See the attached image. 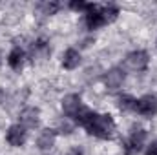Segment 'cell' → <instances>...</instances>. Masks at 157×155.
Instances as JSON below:
<instances>
[{"label":"cell","instance_id":"6da1fadb","mask_svg":"<svg viewBox=\"0 0 157 155\" xmlns=\"http://www.w3.org/2000/svg\"><path fill=\"white\" fill-rule=\"evenodd\" d=\"M88 133L99 137V139H112L115 133V122L110 115H95L93 120L86 126Z\"/></svg>","mask_w":157,"mask_h":155},{"label":"cell","instance_id":"7a4b0ae2","mask_svg":"<svg viewBox=\"0 0 157 155\" xmlns=\"http://www.w3.org/2000/svg\"><path fill=\"white\" fill-rule=\"evenodd\" d=\"M148 53L146 51H132L128 57H126V60H124V64H126V68L128 70H132V71H143L146 66H148Z\"/></svg>","mask_w":157,"mask_h":155},{"label":"cell","instance_id":"3957f363","mask_svg":"<svg viewBox=\"0 0 157 155\" xmlns=\"http://www.w3.org/2000/svg\"><path fill=\"white\" fill-rule=\"evenodd\" d=\"M135 110H137V113H141V115L144 117H152L157 113V99L154 95H144V97H141L137 102H135Z\"/></svg>","mask_w":157,"mask_h":155},{"label":"cell","instance_id":"277c9868","mask_svg":"<svg viewBox=\"0 0 157 155\" xmlns=\"http://www.w3.org/2000/svg\"><path fill=\"white\" fill-rule=\"evenodd\" d=\"M144 139H146V131H144V130H137V131H133V135H132L130 141L126 142V155L139 153V150H141L143 144H144Z\"/></svg>","mask_w":157,"mask_h":155},{"label":"cell","instance_id":"5b68a950","mask_svg":"<svg viewBox=\"0 0 157 155\" xmlns=\"http://www.w3.org/2000/svg\"><path fill=\"white\" fill-rule=\"evenodd\" d=\"M80 108H82V104H80V97L75 95V93L66 95V97L62 99V110H64V113H66L68 117H75Z\"/></svg>","mask_w":157,"mask_h":155},{"label":"cell","instance_id":"8992f818","mask_svg":"<svg viewBox=\"0 0 157 155\" xmlns=\"http://www.w3.org/2000/svg\"><path fill=\"white\" fill-rule=\"evenodd\" d=\"M7 142L11 146H22L26 142V130L20 124H15L7 130Z\"/></svg>","mask_w":157,"mask_h":155},{"label":"cell","instance_id":"52a82bcc","mask_svg":"<svg viewBox=\"0 0 157 155\" xmlns=\"http://www.w3.org/2000/svg\"><path fill=\"white\" fill-rule=\"evenodd\" d=\"M122 80H124V71H122L121 68H113V70H110V71L106 73V78H104L108 89H117L119 86L122 84Z\"/></svg>","mask_w":157,"mask_h":155},{"label":"cell","instance_id":"ba28073f","mask_svg":"<svg viewBox=\"0 0 157 155\" xmlns=\"http://www.w3.org/2000/svg\"><path fill=\"white\" fill-rule=\"evenodd\" d=\"M106 22H104V18H102V15H101V9L97 7V6H93V9H90L88 11V15H86V26L90 28V29H97V28H101V26H104Z\"/></svg>","mask_w":157,"mask_h":155},{"label":"cell","instance_id":"9c48e42d","mask_svg":"<svg viewBox=\"0 0 157 155\" xmlns=\"http://www.w3.org/2000/svg\"><path fill=\"white\" fill-rule=\"evenodd\" d=\"M39 115H40V112L37 108H26L20 113V120L28 128H37L39 126Z\"/></svg>","mask_w":157,"mask_h":155},{"label":"cell","instance_id":"30bf717a","mask_svg":"<svg viewBox=\"0 0 157 155\" xmlns=\"http://www.w3.org/2000/svg\"><path fill=\"white\" fill-rule=\"evenodd\" d=\"M55 142V130H44L37 139V146L40 150H49Z\"/></svg>","mask_w":157,"mask_h":155},{"label":"cell","instance_id":"8fae6325","mask_svg":"<svg viewBox=\"0 0 157 155\" xmlns=\"http://www.w3.org/2000/svg\"><path fill=\"white\" fill-rule=\"evenodd\" d=\"M78 62H80V55H78L77 49H68L62 57V66L66 70H75L78 66Z\"/></svg>","mask_w":157,"mask_h":155},{"label":"cell","instance_id":"7c38bea8","mask_svg":"<svg viewBox=\"0 0 157 155\" xmlns=\"http://www.w3.org/2000/svg\"><path fill=\"white\" fill-rule=\"evenodd\" d=\"M7 62H9V66H11L15 71H20V70H22V64H24V51H22L20 47L11 49Z\"/></svg>","mask_w":157,"mask_h":155},{"label":"cell","instance_id":"4fadbf2b","mask_svg":"<svg viewBox=\"0 0 157 155\" xmlns=\"http://www.w3.org/2000/svg\"><path fill=\"white\" fill-rule=\"evenodd\" d=\"M99 9H101V15H102V18H104L106 24H108V22H113V20L117 18V15H119V7L113 6V4L102 6V7H99Z\"/></svg>","mask_w":157,"mask_h":155},{"label":"cell","instance_id":"5bb4252c","mask_svg":"<svg viewBox=\"0 0 157 155\" xmlns=\"http://www.w3.org/2000/svg\"><path fill=\"white\" fill-rule=\"evenodd\" d=\"M95 115H97V113H93L91 110H88V108H80V110L77 112V115H75V119H77L78 124H82V126L86 128V126L93 120V117Z\"/></svg>","mask_w":157,"mask_h":155},{"label":"cell","instance_id":"9a60e30c","mask_svg":"<svg viewBox=\"0 0 157 155\" xmlns=\"http://www.w3.org/2000/svg\"><path fill=\"white\" fill-rule=\"evenodd\" d=\"M135 99L133 97H130V95H124V97H121L119 99V108L121 110H135Z\"/></svg>","mask_w":157,"mask_h":155},{"label":"cell","instance_id":"2e32d148","mask_svg":"<svg viewBox=\"0 0 157 155\" xmlns=\"http://www.w3.org/2000/svg\"><path fill=\"white\" fill-rule=\"evenodd\" d=\"M40 9L44 11V15H55L59 9V4L57 2H44V4H40Z\"/></svg>","mask_w":157,"mask_h":155},{"label":"cell","instance_id":"e0dca14e","mask_svg":"<svg viewBox=\"0 0 157 155\" xmlns=\"http://www.w3.org/2000/svg\"><path fill=\"white\" fill-rule=\"evenodd\" d=\"M71 6V9H75V11H90V9H93V4H86V2H82V0H75V2H71L70 4Z\"/></svg>","mask_w":157,"mask_h":155},{"label":"cell","instance_id":"ac0fdd59","mask_svg":"<svg viewBox=\"0 0 157 155\" xmlns=\"http://www.w3.org/2000/svg\"><path fill=\"white\" fill-rule=\"evenodd\" d=\"M146 155H157V141H155V142H152V144L148 146V150H146Z\"/></svg>","mask_w":157,"mask_h":155},{"label":"cell","instance_id":"d6986e66","mask_svg":"<svg viewBox=\"0 0 157 155\" xmlns=\"http://www.w3.org/2000/svg\"><path fill=\"white\" fill-rule=\"evenodd\" d=\"M68 155H82V152H80V150H71Z\"/></svg>","mask_w":157,"mask_h":155},{"label":"cell","instance_id":"ffe728a7","mask_svg":"<svg viewBox=\"0 0 157 155\" xmlns=\"http://www.w3.org/2000/svg\"><path fill=\"white\" fill-rule=\"evenodd\" d=\"M0 62H2V60H0Z\"/></svg>","mask_w":157,"mask_h":155}]
</instances>
